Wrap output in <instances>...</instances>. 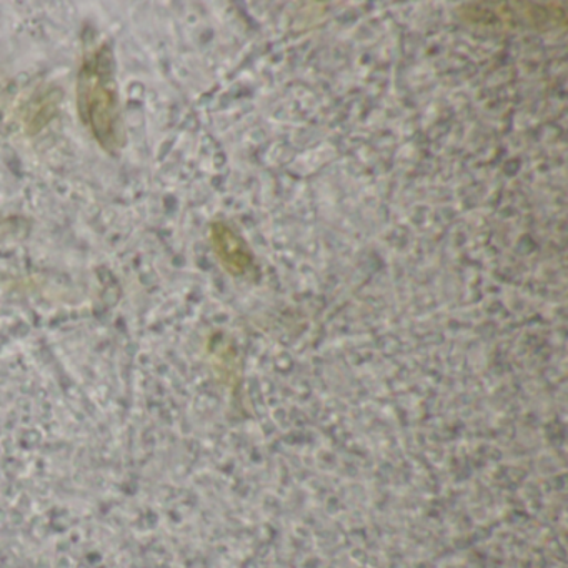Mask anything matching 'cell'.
Returning <instances> with one entry per match:
<instances>
[{
  "label": "cell",
  "mask_w": 568,
  "mask_h": 568,
  "mask_svg": "<svg viewBox=\"0 0 568 568\" xmlns=\"http://www.w3.org/2000/svg\"><path fill=\"white\" fill-rule=\"evenodd\" d=\"M78 111L82 124L105 152L125 145L124 119L115 81V61L108 44L85 55L78 78Z\"/></svg>",
  "instance_id": "obj_1"
},
{
  "label": "cell",
  "mask_w": 568,
  "mask_h": 568,
  "mask_svg": "<svg viewBox=\"0 0 568 568\" xmlns=\"http://www.w3.org/2000/svg\"><path fill=\"white\" fill-rule=\"evenodd\" d=\"M211 242L221 264L227 271L239 274L248 264V254L245 251L244 242L237 237L229 225L215 222L211 227Z\"/></svg>",
  "instance_id": "obj_2"
},
{
  "label": "cell",
  "mask_w": 568,
  "mask_h": 568,
  "mask_svg": "<svg viewBox=\"0 0 568 568\" xmlns=\"http://www.w3.org/2000/svg\"><path fill=\"white\" fill-rule=\"evenodd\" d=\"M59 104H61V92L59 91L49 92V94L42 95L41 101L32 102L28 121H26L28 134L34 135L41 132L58 114Z\"/></svg>",
  "instance_id": "obj_3"
}]
</instances>
